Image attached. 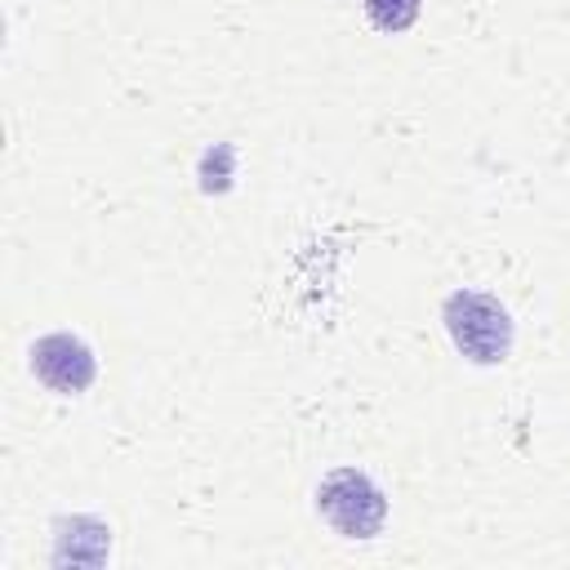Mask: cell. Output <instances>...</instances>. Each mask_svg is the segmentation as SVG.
Returning a JSON list of instances; mask_svg holds the SVG:
<instances>
[{
  "label": "cell",
  "mask_w": 570,
  "mask_h": 570,
  "mask_svg": "<svg viewBox=\"0 0 570 570\" xmlns=\"http://www.w3.org/2000/svg\"><path fill=\"white\" fill-rule=\"evenodd\" d=\"M419 4H423V0H365V13H370V22H374L379 31L401 36L405 27H414Z\"/></svg>",
  "instance_id": "obj_4"
},
{
  "label": "cell",
  "mask_w": 570,
  "mask_h": 570,
  "mask_svg": "<svg viewBox=\"0 0 570 570\" xmlns=\"http://www.w3.org/2000/svg\"><path fill=\"white\" fill-rule=\"evenodd\" d=\"M316 508L343 539H374L387 521V499L361 468H334L316 485Z\"/></svg>",
  "instance_id": "obj_2"
},
{
  "label": "cell",
  "mask_w": 570,
  "mask_h": 570,
  "mask_svg": "<svg viewBox=\"0 0 570 570\" xmlns=\"http://www.w3.org/2000/svg\"><path fill=\"white\" fill-rule=\"evenodd\" d=\"M445 330L454 347L476 365H499L512 352V316L485 289H454L445 298Z\"/></svg>",
  "instance_id": "obj_1"
},
{
  "label": "cell",
  "mask_w": 570,
  "mask_h": 570,
  "mask_svg": "<svg viewBox=\"0 0 570 570\" xmlns=\"http://www.w3.org/2000/svg\"><path fill=\"white\" fill-rule=\"evenodd\" d=\"M31 374L49 387V392H85L98 374V361L89 352L85 338L76 334H45L31 343Z\"/></svg>",
  "instance_id": "obj_3"
}]
</instances>
